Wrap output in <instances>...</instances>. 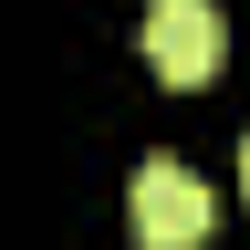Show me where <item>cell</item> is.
I'll return each instance as SVG.
<instances>
[{
  "mask_svg": "<svg viewBox=\"0 0 250 250\" xmlns=\"http://www.w3.org/2000/svg\"><path fill=\"white\" fill-rule=\"evenodd\" d=\"M125 219H136V240H146V250H198V240L219 229V198L177 167V156H146L136 188H125Z\"/></svg>",
  "mask_w": 250,
  "mask_h": 250,
  "instance_id": "cell-1",
  "label": "cell"
},
{
  "mask_svg": "<svg viewBox=\"0 0 250 250\" xmlns=\"http://www.w3.org/2000/svg\"><path fill=\"white\" fill-rule=\"evenodd\" d=\"M219 52H229V21H219L208 0H156V11H146V62H156V83H177V94L219 83Z\"/></svg>",
  "mask_w": 250,
  "mask_h": 250,
  "instance_id": "cell-2",
  "label": "cell"
},
{
  "mask_svg": "<svg viewBox=\"0 0 250 250\" xmlns=\"http://www.w3.org/2000/svg\"><path fill=\"white\" fill-rule=\"evenodd\" d=\"M240 188H250V136H240Z\"/></svg>",
  "mask_w": 250,
  "mask_h": 250,
  "instance_id": "cell-3",
  "label": "cell"
}]
</instances>
